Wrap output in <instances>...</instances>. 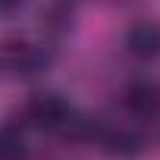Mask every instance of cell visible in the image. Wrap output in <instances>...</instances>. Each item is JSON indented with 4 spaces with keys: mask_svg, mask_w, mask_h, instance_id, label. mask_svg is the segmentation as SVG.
Masks as SVG:
<instances>
[{
    "mask_svg": "<svg viewBox=\"0 0 160 160\" xmlns=\"http://www.w3.org/2000/svg\"><path fill=\"white\" fill-rule=\"evenodd\" d=\"M53 63V44L47 41H28V38H13L0 44V72L13 78H32L47 72Z\"/></svg>",
    "mask_w": 160,
    "mask_h": 160,
    "instance_id": "2",
    "label": "cell"
},
{
    "mask_svg": "<svg viewBox=\"0 0 160 160\" xmlns=\"http://www.w3.org/2000/svg\"><path fill=\"white\" fill-rule=\"evenodd\" d=\"M91 144H98L113 160H135V157L144 154V132L135 122H104V119H98Z\"/></svg>",
    "mask_w": 160,
    "mask_h": 160,
    "instance_id": "3",
    "label": "cell"
},
{
    "mask_svg": "<svg viewBox=\"0 0 160 160\" xmlns=\"http://www.w3.org/2000/svg\"><path fill=\"white\" fill-rule=\"evenodd\" d=\"M75 22V0H50L41 13V28L50 38H63Z\"/></svg>",
    "mask_w": 160,
    "mask_h": 160,
    "instance_id": "6",
    "label": "cell"
},
{
    "mask_svg": "<svg viewBox=\"0 0 160 160\" xmlns=\"http://www.w3.org/2000/svg\"><path fill=\"white\" fill-rule=\"evenodd\" d=\"M28 0H0V16H16Z\"/></svg>",
    "mask_w": 160,
    "mask_h": 160,
    "instance_id": "8",
    "label": "cell"
},
{
    "mask_svg": "<svg viewBox=\"0 0 160 160\" xmlns=\"http://www.w3.org/2000/svg\"><path fill=\"white\" fill-rule=\"evenodd\" d=\"M122 110L132 116V122H151L160 116V85L154 78H132L122 88Z\"/></svg>",
    "mask_w": 160,
    "mask_h": 160,
    "instance_id": "4",
    "label": "cell"
},
{
    "mask_svg": "<svg viewBox=\"0 0 160 160\" xmlns=\"http://www.w3.org/2000/svg\"><path fill=\"white\" fill-rule=\"evenodd\" d=\"M0 160H32V144L25 132L13 122L0 126Z\"/></svg>",
    "mask_w": 160,
    "mask_h": 160,
    "instance_id": "7",
    "label": "cell"
},
{
    "mask_svg": "<svg viewBox=\"0 0 160 160\" xmlns=\"http://www.w3.org/2000/svg\"><path fill=\"white\" fill-rule=\"evenodd\" d=\"M122 47L132 60L138 63H157L160 60V22L154 19H138L126 28Z\"/></svg>",
    "mask_w": 160,
    "mask_h": 160,
    "instance_id": "5",
    "label": "cell"
},
{
    "mask_svg": "<svg viewBox=\"0 0 160 160\" xmlns=\"http://www.w3.org/2000/svg\"><path fill=\"white\" fill-rule=\"evenodd\" d=\"M22 119H25L28 129H38V132L66 138V141H88V144H91L94 126H98V119L78 113L57 91H38V94H32L25 101V107H22Z\"/></svg>",
    "mask_w": 160,
    "mask_h": 160,
    "instance_id": "1",
    "label": "cell"
}]
</instances>
